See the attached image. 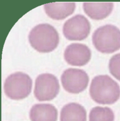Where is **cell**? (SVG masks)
<instances>
[{
  "label": "cell",
  "mask_w": 120,
  "mask_h": 121,
  "mask_svg": "<svg viewBox=\"0 0 120 121\" xmlns=\"http://www.w3.org/2000/svg\"><path fill=\"white\" fill-rule=\"evenodd\" d=\"M114 113L108 107H94L89 114V121H114Z\"/></svg>",
  "instance_id": "4fadbf2b"
},
{
  "label": "cell",
  "mask_w": 120,
  "mask_h": 121,
  "mask_svg": "<svg viewBox=\"0 0 120 121\" xmlns=\"http://www.w3.org/2000/svg\"><path fill=\"white\" fill-rule=\"evenodd\" d=\"M4 87L5 94L8 98L19 100L29 95L32 90V80L27 74L17 72L8 76Z\"/></svg>",
  "instance_id": "277c9868"
},
{
  "label": "cell",
  "mask_w": 120,
  "mask_h": 121,
  "mask_svg": "<svg viewBox=\"0 0 120 121\" xmlns=\"http://www.w3.org/2000/svg\"><path fill=\"white\" fill-rule=\"evenodd\" d=\"M76 4L73 2H50L45 4L44 9L48 16L55 20H62L74 12Z\"/></svg>",
  "instance_id": "9c48e42d"
},
{
  "label": "cell",
  "mask_w": 120,
  "mask_h": 121,
  "mask_svg": "<svg viewBox=\"0 0 120 121\" xmlns=\"http://www.w3.org/2000/svg\"><path fill=\"white\" fill-rule=\"evenodd\" d=\"M31 46L39 52H50L56 48L59 43L58 31L49 24L36 25L30 31L28 36Z\"/></svg>",
  "instance_id": "7a4b0ae2"
},
{
  "label": "cell",
  "mask_w": 120,
  "mask_h": 121,
  "mask_svg": "<svg viewBox=\"0 0 120 121\" xmlns=\"http://www.w3.org/2000/svg\"><path fill=\"white\" fill-rule=\"evenodd\" d=\"M91 56V50L83 44L72 43L67 47L64 52V60L72 66L85 65L90 61Z\"/></svg>",
  "instance_id": "ba28073f"
},
{
  "label": "cell",
  "mask_w": 120,
  "mask_h": 121,
  "mask_svg": "<svg viewBox=\"0 0 120 121\" xmlns=\"http://www.w3.org/2000/svg\"><path fill=\"white\" fill-rule=\"evenodd\" d=\"M108 67L111 74L120 81V53L112 56L110 60Z\"/></svg>",
  "instance_id": "5bb4252c"
},
{
  "label": "cell",
  "mask_w": 120,
  "mask_h": 121,
  "mask_svg": "<svg viewBox=\"0 0 120 121\" xmlns=\"http://www.w3.org/2000/svg\"><path fill=\"white\" fill-rule=\"evenodd\" d=\"M31 121H57L58 110L50 104H38L33 105L30 110Z\"/></svg>",
  "instance_id": "8fae6325"
},
{
  "label": "cell",
  "mask_w": 120,
  "mask_h": 121,
  "mask_svg": "<svg viewBox=\"0 0 120 121\" xmlns=\"http://www.w3.org/2000/svg\"><path fill=\"white\" fill-rule=\"evenodd\" d=\"M60 90L59 81L55 75L50 73L39 75L35 80L34 95L39 101L54 99Z\"/></svg>",
  "instance_id": "5b68a950"
},
{
  "label": "cell",
  "mask_w": 120,
  "mask_h": 121,
  "mask_svg": "<svg viewBox=\"0 0 120 121\" xmlns=\"http://www.w3.org/2000/svg\"><path fill=\"white\" fill-rule=\"evenodd\" d=\"M83 7L84 12L90 18L101 20L111 13L114 4L111 2H85Z\"/></svg>",
  "instance_id": "30bf717a"
},
{
  "label": "cell",
  "mask_w": 120,
  "mask_h": 121,
  "mask_svg": "<svg viewBox=\"0 0 120 121\" xmlns=\"http://www.w3.org/2000/svg\"><path fill=\"white\" fill-rule=\"evenodd\" d=\"M92 41L100 52L111 54L120 49V30L112 25L101 26L95 30Z\"/></svg>",
  "instance_id": "3957f363"
},
{
  "label": "cell",
  "mask_w": 120,
  "mask_h": 121,
  "mask_svg": "<svg viewBox=\"0 0 120 121\" xmlns=\"http://www.w3.org/2000/svg\"><path fill=\"white\" fill-rule=\"evenodd\" d=\"M90 23L82 15H77L69 19L64 23L63 33L69 40H83L90 32Z\"/></svg>",
  "instance_id": "52a82bcc"
},
{
  "label": "cell",
  "mask_w": 120,
  "mask_h": 121,
  "mask_svg": "<svg viewBox=\"0 0 120 121\" xmlns=\"http://www.w3.org/2000/svg\"><path fill=\"white\" fill-rule=\"evenodd\" d=\"M87 112L80 104L69 103L64 106L60 112V121H86Z\"/></svg>",
  "instance_id": "7c38bea8"
},
{
  "label": "cell",
  "mask_w": 120,
  "mask_h": 121,
  "mask_svg": "<svg viewBox=\"0 0 120 121\" xmlns=\"http://www.w3.org/2000/svg\"><path fill=\"white\" fill-rule=\"evenodd\" d=\"M61 82L63 87L68 93L79 94L87 87L89 77L82 69L69 68L62 75Z\"/></svg>",
  "instance_id": "8992f818"
},
{
  "label": "cell",
  "mask_w": 120,
  "mask_h": 121,
  "mask_svg": "<svg viewBox=\"0 0 120 121\" xmlns=\"http://www.w3.org/2000/svg\"><path fill=\"white\" fill-rule=\"evenodd\" d=\"M90 95L92 99L98 104H114L120 97V86L109 76H97L91 83Z\"/></svg>",
  "instance_id": "6da1fadb"
}]
</instances>
